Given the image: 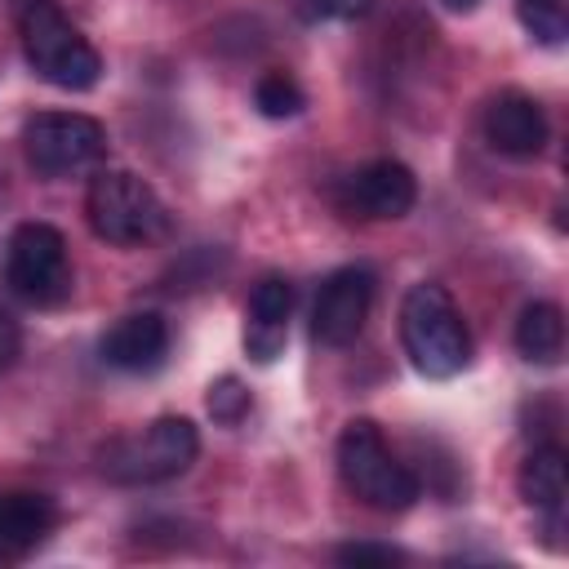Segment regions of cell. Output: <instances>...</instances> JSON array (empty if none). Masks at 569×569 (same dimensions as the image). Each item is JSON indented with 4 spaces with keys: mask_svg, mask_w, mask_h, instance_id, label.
Wrapping results in <instances>:
<instances>
[{
    "mask_svg": "<svg viewBox=\"0 0 569 569\" xmlns=\"http://www.w3.org/2000/svg\"><path fill=\"white\" fill-rule=\"evenodd\" d=\"M58 525V507L49 493H0V565L27 560Z\"/></svg>",
    "mask_w": 569,
    "mask_h": 569,
    "instance_id": "cell-13",
    "label": "cell"
},
{
    "mask_svg": "<svg viewBox=\"0 0 569 569\" xmlns=\"http://www.w3.org/2000/svg\"><path fill=\"white\" fill-rule=\"evenodd\" d=\"M18 36H22V53L31 71L44 84L84 93L102 80V53L80 36V27L53 0H31L18 13Z\"/></svg>",
    "mask_w": 569,
    "mask_h": 569,
    "instance_id": "cell-3",
    "label": "cell"
},
{
    "mask_svg": "<svg viewBox=\"0 0 569 569\" xmlns=\"http://www.w3.org/2000/svg\"><path fill=\"white\" fill-rule=\"evenodd\" d=\"M289 311H293V284L284 276H262L249 293L244 311V351L258 365H271L289 342Z\"/></svg>",
    "mask_w": 569,
    "mask_h": 569,
    "instance_id": "cell-12",
    "label": "cell"
},
{
    "mask_svg": "<svg viewBox=\"0 0 569 569\" xmlns=\"http://www.w3.org/2000/svg\"><path fill=\"white\" fill-rule=\"evenodd\" d=\"M547 111L529 93H498L485 107V138L511 160H533L547 147Z\"/></svg>",
    "mask_w": 569,
    "mask_h": 569,
    "instance_id": "cell-11",
    "label": "cell"
},
{
    "mask_svg": "<svg viewBox=\"0 0 569 569\" xmlns=\"http://www.w3.org/2000/svg\"><path fill=\"white\" fill-rule=\"evenodd\" d=\"M200 453V431L182 413H164L98 449V471L111 485H160L182 476Z\"/></svg>",
    "mask_w": 569,
    "mask_h": 569,
    "instance_id": "cell-2",
    "label": "cell"
},
{
    "mask_svg": "<svg viewBox=\"0 0 569 569\" xmlns=\"http://www.w3.org/2000/svg\"><path fill=\"white\" fill-rule=\"evenodd\" d=\"M98 356L102 365L120 369V373H151L164 365L169 356V325L160 311H129L120 316L102 342H98Z\"/></svg>",
    "mask_w": 569,
    "mask_h": 569,
    "instance_id": "cell-10",
    "label": "cell"
},
{
    "mask_svg": "<svg viewBox=\"0 0 569 569\" xmlns=\"http://www.w3.org/2000/svg\"><path fill=\"white\" fill-rule=\"evenodd\" d=\"M480 0H445V9H453V13H471Z\"/></svg>",
    "mask_w": 569,
    "mask_h": 569,
    "instance_id": "cell-22",
    "label": "cell"
},
{
    "mask_svg": "<svg viewBox=\"0 0 569 569\" xmlns=\"http://www.w3.org/2000/svg\"><path fill=\"white\" fill-rule=\"evenodd\" d=\"M400 347L427 378H453L471 365V333L445 284H409L400 298Z\"/></svg>",
    "mask_w": 569,
    "mask_h": 569,
    "instance_id": "cell-1",
    "label": "cell"
},
{
    "mask_svg": "<svg viewBox=\"0 0 569 569\" xmlns=\"http://www.w3.org/2000/svg\"><path fill=\"white\" fill-rule=\"evenodd\" d=\"M516 351L529 365H560V356H565V311L556 302H529L516 320Z\"/></svg>",
    "mask_w": 569,
    "mask_h": 569,
    "instance_id": "cell-15",
    "label": "cell"
},
{
    "mask_svg": "<svg viewBox=\"0 0 569 569\" xmlns=\"http://www.w3.org/2000/svg\"><path fill=\"white\" fill-rule=\"evenodd\" d=\"M338 476L360 502H369L378 511H405L422 493L418 476L391 453V445H387V436L373 418H351L342 427V436H338Z\"/></svg>",
    "mask_w": 569,
    "mask_h": 569,
    "instance_id": "cell-4",
    "label": "cell"
},
{
    "mask_svg": "<svg viewBox=\"0 0 569 569\" xmlns=\"http://www.w3.org/2000/svg\"><path fill=\"white\" fill-rule=\"evenodd\" d=\"M4 280L31 307H62L71 298V289H76L67 236L53 222H22V227H13L9 258H4Z\"/></svg>",
    "mask_w": 569,
    "mask_h": 569,
    "instance_id": "cell-6",
    "label": "cell"
},
{
    "mask_svg": "<svg viewBox=\"0 0 569 569\" xmlns=\"http://www.w3.org/2000/svg\"><path fill=\"white\" fill-rule=\"evenodd\" d=\"M516 18L520 27L538 40V44H565L569 36V18H565V4L560 0H516Z\"/></svg>",
    "mask_w": 569,
    "mask_h": 569,
    "instance_id": "cell-17",
    "label": "cell"
},
{
    "mask_svg": "<svg viewBox=\"0 0 569 569\" xmlns=\"http://www.w3.org/2000/svg\"><path fill=\"white\" fill-rule=\"evenodd\" d=\"M373 9V0H293L302 22H356Z\"/></svg>",
    "mask_w": 569,
    "mask_h": 569,
    "instance_id": "cell-19",
    "label": "cell"
},
{
    "mask_svg": "<svg viewBox=\"0 0 569 569\" xmlns=\"http://www.w3.org/2000/svg\"><path fill=\"white\" fill-rule=\"evenodd\" d=\"M204 405H209L213 422H222V427H236V422H240V418L249 413V391H244V382H240V378L222 373V378H218V382L209 387Z\"/></svg>",
    "mask_w": 569,
    "mask_h": 569,
    "instance_id": "cell-18",
    "label": "cell"
},
{
    "mask_svg": "<svg viewBox=\"0 0 569 569\" xmlns=\"http://www.w3.org/2000/svg\"><path fill=\"white\" fill-rule=\"evenodd\" d=\"M338 209L351 213V218H373V222H387V218H405L418 200V178L409 164L400 160H369L360 164L356 173H347L338 182Z\"/></svg>",
    "mask_w": 569,
    "mask_h": 569,
    "instance_id": "cell-8",
    "label": "cell"
},
{
    "mask_svg": "<svg viewBox=\"0 0 569 569\" xmlns=\"http://www.w3.org/2000/svg\"><path fill=\"white\" fill-rule=\"evenodd\" d=\"M373 307V271L369 267H338L311 307V338L320 347H347L360 338Z\"/></svg>",
    "mask_w": 569,
    "mask_h": 569,
    "instance_id": "cell-9",
    "label": "cell"
},
{
    "mask_svg": "<svg viewBox=\"0 0 569 569\" xmlns=\"http://www.w3.org/2000/svg\"><path fill=\"white\" fill-rule=\"evenodd\" d=\"M18 356H22V329H18V320L9 311H0V373L13 369Z\"/></svg>",
    "mask_w": 569,
    "mask_h": 569,
    "instance_id": "cell-21",
    "label": "cell"
},
{
    "mask_svg": "<svg viewBox=\"0 0 569 569\" xmlns=\"http://www.w3.org/2000/svg\"><path fill=\"white\" fill-rule=\"evenodd\" d=\"M516 489H520V498H525L533 511H542V516L551 520V529H560L565 498H569V467H565V449H560V445H538V449L520 462Z\"/></svg>",
    "mask_w": 569,
    "mask_h": 569,
    "instance_id": "cell-14",
    "label": "cell"
},
{
    "mask_svg": "<svg viewBox=\"0 0 569 569\" xmlns=\"http://www.w3.org/2000/svg\"><path fill=\"white\" fill-rule=\"evenodd\" d=\"M84 218H89L93 236L116 249H138L169 231L164 200L151 191V182H142L129 169L93 173V182L84 191Z\"/></svg>",
    "mask_w": 569,
    "mask_h": 569,
    "instance_id": "cell-5",
    "label": "cell"
},
{
    "mask_svg": "<svg viewBox=\"0 0 569 569\" xmlns=\"http://www.w3.org/2000/svg\"><path fill=\"white\" fill-rule=\"evenodd\" d=\"M333 560H342V565H400L405 551L391 542H347L333 551Z\"/></svg>",
    "mask_w": 569,
    "mask_h": 569,
    "instance_id": "cell-20",
    "label": "cell"
},
{
    "mask_svg": "<svg viewBox=\"0 0 569 569\" xmlns=\"http://www.w3.org/2000/svg\"><path fill=\"white\" fill-rule=\"evenodd\" d=\"M253 107H258L267 120H289V116H298V111L307 107V93L298 89L293 76L271 71V76H262V80L253 84Z\"/></svg>",
    "mask_w": 569,
    "mask_h": 569,
    "instance_id": "cell-16",
    "label": "cell"
},
{
    "mask_svg": "<svg viewBox=\"0 0 569 569\" xmlns=\"http://www.w3.org/2000/svg\"><path fill=\"white\" fill-rule=\"evenodd\" d=\"M22 151L40 178H71L107 156V129L84 111H40L22 129Z\"/></svg>",
    "mask_w": 569,
    "mask_h": 569,
    "instance_id": "cell-7",
    "label": "cell"
}]
</instances>
